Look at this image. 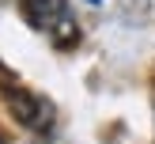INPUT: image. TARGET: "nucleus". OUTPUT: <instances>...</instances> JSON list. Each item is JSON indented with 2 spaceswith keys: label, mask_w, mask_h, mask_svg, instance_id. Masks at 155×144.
Masks as SVG:
<instances>
[{
  "label": "nucleus",
  "mask_w": 155,
  "mask_h": 144,
  "mask_svg": "<svg viewBox=\"0 0 155 144\" xmlns=\"http://www.w3.org/2000/svg\"><path fill=\"white\" fill-rule=\"evenodd\" d=\"M23 15L57 49H68V45L80 42V27H76V15L68 8V0H23Z\"/></svg>",
  "instance_id": "1"
},
{
  "label": "nucleus",
  "mask_w": 155,
  "mask_h": 144,
  "mask_svg": "<svg viewBox=\"0 0 155 144\" xmlns=\"http://www.w3.org/2000/svg\"><path fill=\"white\" fill-rule=\"evenodd\" d=\"M4 99H8V106H12V114L23 121L27 129H34V133H49L53 129V102L45 95H34V91H27V87H19V83H4Z\"/></svg>",
  "instance_id": "2"
},
{
  "label": "nucleus",
  "mask_w": 155,
  "mask_h": 144,
  "mask_svg": "<svg viewBox=\"0 0 155 144\" xmlns=\"http://www.w3.org/2000/svg\"><path fill=\"white\" fill-rule=\"evenodd\" d=\"M87 4H102V0H87Z\"/></svg>",
  "instance_id": "3"
},
{
  "label": "nucleus",
  "mask_w": 155,
  "mask_h": 144,
  "mask_svg": "<svg viewBox=\"0 0 155 144\" xmlns=\"http://www.w3.org/2000/svg\"><path fill=\"white\" fill-rule=\"evenodd\" d=\"M0 144H4V136H0Z\"/></svg>",
  "instance_id": "4"
}]
</instances>
